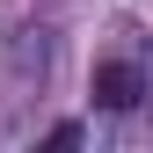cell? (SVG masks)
<instances>
[{"instance_id": "1", "label": "cell", "mask_w": 153, "mask_h": 153, "mask_svg": "<svg viewBox=\"0 0 153 153\" xmlns=\"http://www.w3.org/2000/svg\"><path fill=\"white\" fill-rule=\"evenodd\" d=\"M139 95H146V73L139 66H124V59L95 66V102L102 109H139Z\"/></svg>"}]
</instances>
